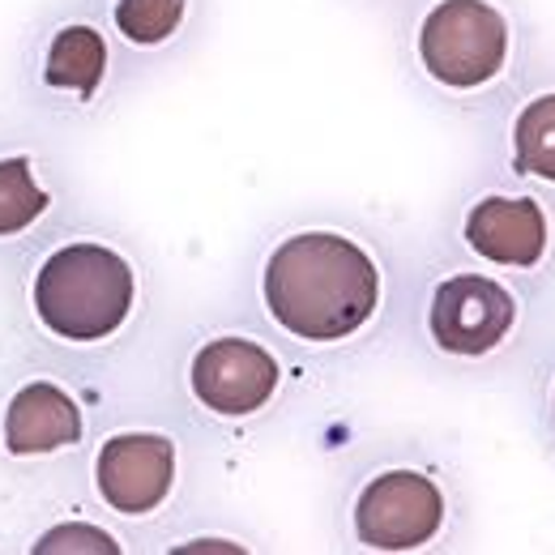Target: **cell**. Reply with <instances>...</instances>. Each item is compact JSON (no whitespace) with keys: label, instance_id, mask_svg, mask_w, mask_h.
I'll list each match as a JSON object with an SVG mask.
<instances>
[{"label":"cell","instance_id":"cell-1","mask_svg":"<svg viewBox=\"0 0 555 555\" xmlns=\"http://www.w3.org/2000/svg\"><path fill=\"white\" fill-rule=\"evenodd\" d=\"M261 299L282 334L330 347L376 317L380 266L343 231H295L266 261Z\"/></svg>","mask_w":555,"mask_h":555},{"label":"cell","instance_id":"cell-2","mask_svg":"<svg viewBox=\"0 0 555 555\" xmlns=\"http://www.w3.org/2000/svg\"><path fill=\"white\" fill-rule=\"evenodd\" d=\"M26 308L48 343L103 347L138 312V266L107 240H61L35 261Z\"/></svg>","mask_w":555,"mask_h":555},{"label":"cell","instance_id":"cell-3","mask_svg":"<svg viewBox=\"0 0 555 555\" xmlns=\"http://www.w3.org/2000/svg\"><path fill=\"white\" fill-rule=\"evenodd\" d=\"M415 52L444 90H479L508 61V22L487 0H436L418 22Z\"/></svg>","mask_w":555,"mask_h":555},{"label":"cell","instance_id":"cell-4","mask_svg":"<svg viewBox=\"0 0 555 555\" xmlns=\"http://www.w3.org/2000/svg\"><path fill=\"white\" fill-rule=\"evenodd\" d=\"M112 77V43L94 17L61 13L30 35L26 52V94L43 112L69 116L99 103Z\"/></svg>","mask_w":555,"mask_h":555},{"label":"cell","instance_id":"cell-5","mask_svg":"<svg viewBox=\"0 0 555 555\" xmlns=\"http://www.w3.org/2000/svg\"><path fill=\"white\" fill-rule=\"evenodd\" d=\"M444 526V491L418 470H385L354 500V539L372 552H418Z\"/></svg>","mask_w":555,"mask_h":555},{"label":"cell","instance_id":"cell-6","mask_svg":"<svg viewBox=\"0 0 555 555\" xmlns=\"http://www.w3.org/2000/svg\"><path fill=\"white\" fill-rule=\"evenodd\" d=\"M86 440V411L56 376H26L0 402V453L9 462H52Z\"/></svg>","mask_w":555,"mask_h":555},{"label":"cell","instance_id":"cell-7","mask_svg":"<svg viewBox=\"0 0 555 555\" xmlns=\"http://www.w3.org/2000/svg\"><path fill=\"white\" fill-rule=\"evenodd\" d=\"M176 487V440L163 431H112L94 453V491L116 517H150Z\"/></svg>","mask_w":555,"mask_h":555},{"label":"cell","instance_id":"cell-8","mask_svg":"<svg viewBox=\"0 0 555 555\" xmlns=\"http://www.w3.org/2000/svg\"><path fill=\"white\" fill-rule=\"evenodd\" d=\"M282 385L274 350L253 338H214L189 363L193 398L222 418H248L270 406Z\"/></svg>","mask_w":555,"mask_h":555},{"label":"cell","instance_id":"cell-9","mask_svg":"<svg viewBox=\"0 0 555 555\" xmlns=\"http://www.w3.org/2000/svg\"><path fill=\"white\" fill-rule=\"evenodd\" d=\"M513 321H517L513 295L487 274L444 278L427 308L431 343L444 354H462V359L495 350L513 334Z\"/></svg>","mask_w":555,"mask_h":555},{"label":"cell","instance_id":"cell-10","mask_svg":"<svg viewBox=\"0 0 555 555\" xmlns=\"http://www.w3.org/2000/svg\"><path fill=\"white\" fill-rule=\"evenodd\" d=\"M466 244L491 266L530 270L547 253V214L530 197H483L466 214Z\"/></svg>","mask_w":555,"mask_h":555},{"label":"cell","instance_id":"cell-11","mask_svg":"<svg viewBox=\"0 0 555 555\" xmlns=\"http://www.w3.org/2000/svg\"><path fill=\"white\" fill-rule=\"evenodd\" d=\"M56 206L35 150H0V244L30 235Z\"/></svg>","mask_w":555,"mask_h":555},{"label":"cell","instance_id":"cell-12","mask_svg":"<svg viewBox=\"0 0 555 555\" xmlns=\"http://www.w3.org/2000/svg\"><path fill=\"white\" fill-rule=\"evenodd\" d=\"M184 13H189V0H107L112 30L141 52L163 48L184 26Z\"/></svg>","mask_w":555,"mask_h":555},{"label":"cell","instance_id":"cell-13","mask_svg":"<svg viewBox=\"0 0 555 555\" xmlns=\"http://www.w3.org/2000/svg\"><path fill=\"white\" fill-rule=\"evenodd\" d=\"M513 158L517 171L555 184V94H539L521 107L513 125Z\"/></svg>","mask_w":555,"mask_h":555},{"label":"cell","instance_id":"cell-14","mask_svg":"<svg viewBox=\"0 0 555 555\" xmlns=\"http://www.w3.org/2000/svg\"><path fill=\"white\" fill-rule=\"evenodd\" d=\"M30 552H43V555H61V552H94V555H116L120 552V539L103 526H90V521H61L52 530H43Z\"/></svg>","mask_w":555,"mask_h":555}]
</instances>
